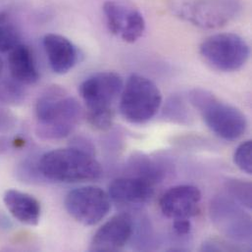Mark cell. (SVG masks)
Returning a JSON list of instances; mask_svg holds the SVG:
<instances>
[{
    "mask_svg": "<svg viewBox=\"0 0 252 252\" xmlns=\"http://www.w3.org/2000/svg\"><path fill=\"white\" fill-rule=\"evenodd\" d=\"M36 132L43 139H61L79 125L83 108L80 102L58 86L47 88L34 107Z\"/></svg>",
    "mask_w": 252,
    "mask_h": 252,
    "instance_id": "cell-1",
    "label": "cell"
},
{
    "mask_svg": "<svg viewBox=\"0 0 252 252\" xmlns=\"http://www.w3.org/2000/svg\"><path fill=\"white\" fill-rule=\"evenodd\" d=\"M37 168L45 180L63 184L94 182L102 176V168L94 154L74 146L44 153Z\"/></svg>",
    "mask_w": 252,
    "mask_h": 252,
    "instance_id": "cell-2",
    "label": "cell"
},
{
    "mask_svg": "<svg viewBox=\"0 0 252 252\" xmlns=\"http://www.w3.org/2000/svg\"><path fill=\"white\" fill-rule=\"evenodd\" d=\"M124 88L122 77L112 71L99 72L86 79L80 94L87 107V119L97 130L109 129L114 120V105Z\"/></svg>",
    "mask_w": 252,
    "mask_h": 252,
    "instance_id": "cell-3",
    "label": "cell"
},
{
    "mask_svg": "<svg viewBox=\"0 0 252 252\" xmlns=\"http://www.w3.org/2000/svg\"><path fill=\"white\" fill-rule=\"evenodd\" d=\"M190 104L198 111L207 126L226 140L240 138L248 127L244 113L222 101L214 94L203 89H193L189 94Z\"/></svg>",
    "mask_w": 252,
    "mask_h": 252,
    "instance_id": "cell-4",
    "label": "cell"
},
{
    "mask_svg": "<svg viewBox=\"0 0 252 252\" xmlns=\"http://www.w3.org/2000/svg\"><path fill=\"white\" fill-rule=\"evenodd\" d=\"M170 9L197 28L217 30L240 16L244 5L242 0H170Z\"/></svg>",
    "mask_w": 252,
    "mask_h": 252,
    "instance_id": "cell-5",
    "label": "cell"
},
{
    "mask_svg": "<svg viewBox=\"0 0 252 252\" xmlns=\"http://www.w3.org/2000/svg\"><path fill=\"white\" fill-rule=\"evenodd\" d=\"M162 104V94L150 79L132 74L124 85L120 95V112L131 124L150 121Z\"/></svg>",
    "mask_w": 252,
    "mask_h": 252,
    "instance_id": "cell-6",
    "label": "cell"
},
{
    "mask_svg": "<svg viewBox=\"0 0 252 252\" xmlns=\"http://www.w3.org/2000/svg\"><path fill=\"white\" fill-rule=\"evenodd\" d=\"M199 53L213 69L231 73L240 70L248 62L251 49L241 35L221 32L205 38L199 46Z\"/></svg>",
    "mask_w": 252,
    "mask_h": 252,
    "instance_id": "cell-7",
    "label": "cell"
},
{
    "mask_svg": "<svg viewBox=\"0 0 252 252\" xmlns=\"http://www.w3.org/2000/svg\"><path fill=\"white\" fill-rule=\"evenodd\" d=\"M210 218L215 227L238 245H250L252 242L251 215L244 207L229 196H215L209 207Z\"/></svg>",
    "mask_w": 252,
    "mask_h": 252,
    "instance_id": "cell-8",
    "label": "cell"
},
{
    "mask_svg": "<svg viewBox=\"0 0 252 252\" xmlns=\"http://www.w3.org/2000/svg\"><path fill=\"white\" fill-rule=\"evenodd\" d=\"M68 214L84 226H94L101 222L111 209L108 192L95 186L77 188L65 198Z\"/></svg>",
    "mask_w": 252,
    "mask_h": 252,
    "instance_id": "cell-9",
    "label": "cell"
},
{
    "mask_svg": "<svg viewBox=\"0 0 252 252\" xmlns=\"http://www.w3.org/2000/svg\"><path fill=\"white\" fill-rule=\"evenodd\" d=\"M102 9L111 33L126 43H133L142 36L145 20L133 4L122 0H109L103 4Z\"/></svg>",
    "mask_w": 252,
    "mask_h": 252,
    "instance_id": "cell-10",
    "label": "cell"
},
{
    "mask_svg": "<svg viewBox=\"0 0 252 252\" xmlns=\"http://www.w3.org/2000/svg\"><path fill=\"white\" fill-rule=\"evenodd\" d=\"M134 231L132 217L128 213H120L105 222L94 234L90 251L114 252L122 251L131 239Z\"/></svg>",
    "mask_w": 252,
    "mask_h": 252,
    "instance_id": "cell-11",
    "label": "cell"
},
{
    "mask_svg": "<svg viewBox=\"0 0 252 252\" xmlns=\"http://www.w3.org/2000/svg\"><path fill=\"white\" fill-rule=\"evenodd\" d=\"M201 200L200 190L190 185L176 186L168 189L160 199V208L167 218L189 219L194 216Z\"/></svg>",
    "mask_w": 252,
    "mask_h": 252,
    "instance_id": "cell-12",
    "label": "cell"
},
{
    "mask_svg": "<svg viewBox=\"0 0 252 252\" xmlns=\"http://www.w3.org/2000/svg\"><path fill=\"white\" fill-rule=\"evenodd\" d=\"M153 193V184L134 176L115 179L110 184L108 190L111 200L126 206L144 204L151 199Z\"/></svg>",
    "mask_w": 252,
    "mask_h": 252,
    "instance_id": "cell-13",
    "label": "cell"
},
{
    "mask_svg": "<svg viewBox=\"0 0 252 252\" xmlns=\"http://www.w3.org/2000/svg\"><path fill=\"white\" fill-rule=\"evenodd\" d=\"M43 48L52 71L58 75L70 72L79 61V50L67 37L47 33L42 39Z\"/></svg>",
    "mask_w": 252,
    "mask_h": 252,
    "instance_id": "cell-14",
    "label": "cell"
},
{
    "mask_svg": "<svg viewBox=\"0 0 252 252\" xmlns=\"http://www.w3.org/2000/svg\"><path fill=\"white\" fill-rule=\"evenodd\" d=\"M3 202L9 213L20 223L28 226H36L41 215L39 201L30 193L7 189L3 194Z\"/></svg>",
    "mask_w": 252,
    "mask_h": 252,
    "instance_id": "cell-15",
    "label": "cell"
},
{
    "mask_svg": "<svg viewBox=\"0 0 252 252\" xmlns=\"http://www.w3.org/2000/svg\"><path fill=\"white\" fill-rule=\"evenodd\" d=\"M8 66L11 78L23 86H32L38 82L39 72L31 48L19 43L9 53Z\"/></svg>",
    "mask_w": 252,
    "mask_h": 252,
    "instance_id": "cell-16",
    "label": "cell"
},
{
    "mask_svg": "<svg viewBox=\"0 0 252 252\" xmlns=\"http://www.w3.org/2000/svg\"><path fill=\"white\" fill-rule=\"evenodd\" d=\"M128 165L131 172L130 176L144 179L153 185L161 182L164 178L165 173L162 166L147 155L141 153L133 155Z\"/></svg>",
    "mask_w": 252,
    "mask_h": 252,
    "instance_id": "cell-17",
    "label": "cell"
},
{
    "mask_svg": "<svg viewBox=\"0 0 252 252\" xmlns=\"http://www.w3.org/2000/svg\"><path fill=\"white\" fill-rule=\"evenodd\" d=\"M20 32L12 16L0 11V52H10L20 41Z\"/></svg>",
    "mask_w": 252,
    "mask_h": 252,
    "instance_id": "cell-18",
    "label": "cell"
},
{
    "mask_svg": "<svg viewBox=\"0 0 252 252\" xmlns=\"http://www.w3.org/2000/svg\"><path fill=\"white\" fill-rule=\"evenodd\" d=\"M228 196L243 207L251 210L252 208V186L251 182L238 179L227 180L225 184Z\"/></svg>",
    "mask_w": 252,
    "mask_h": 252,
    "instance_id": "cell-19",
    "label": "cell"
},
{
    "mask_svg": "<svg viewBox=\"0 0 252 252\" xmlns=\"http://www.w3.org/2000/svg\"><path fill=\"white\" fill-rule=\"evenodd\" d=\"M24 86L14 81H4L0 84V103L4 105L20 104L25 98Z\"/></svg>",
    "mask_w": 252,
    "mask_h": 252,
    "instance_id": "cell-20",
    "label": "cell"
},
{
    "mask_svg": "<svg viewBox=\"0 0 252 252\" xmlns=\"http://www.w3.org/2000/svg\"><path fill=\"white\" fill-rule=\"evenodd\" d=\"M234 162L243 172L252 174V140L241 143L235 151Z\"/></svg>",
    "mask_w": 252,
    "mask_h": 252,
    "instance_id": "cell-21",
    "label": "cell"
},
{
    "mask_svg": "<svg viewBox=\"0 0 252 252\" xmlns=\"http://www.w3.org/2000/svg\"><path fill=\"white\" fill-rule=\"evenodd\" d=\"M164 112H166L172 119L181 120L187 118V108L184 104V101L177 96L171 97L168 100Z\"/></svg>",
    "mask_w": 252,
    "mask_h": 252,
    "instance_id": "cell-22",
    "label": "cell"
},
{
    "mask_svg": "<svg viewBox=\"0 0 252 252\" xmlns=\"http://www.w3.org/2000/svg\"><path fill=\"white\" fill-rule=\"evenodd\" d=\"M242 251L243 249L240 248V246L233 245V244H228L225 245L224 242L222 241H217V240H211L202 246V251L204 252H233V251Z\"/></svg>",
    "mask_w": 252,
    "mask_h": 252,
    "instance_id": "cell-23",
    "label": "cell"
},
{
    "mask_svg": "<svg viewBox=\"0 0 252 252\" xmlns=\"http://www.w3.org/2000/svg\"><path fill=\"white\" fill-rule=\"evenodd\" d=\"M173 231L178 237H187L190 234L191 224L189 219H176L173 223Z\"/></svg>",
    "mask_w": 252,
    "mask_h": 252,
    "instance_id": "cell-24",
    "label": "cell"
},
{
    "mask_svg": "<svg viewBox=\"0 0 252 252\" xmlns=\"http://www.w3.org/2000/svg\"><path fill=\"white\" fill-rule=\"evenodd\" d=\"M15 126V117L5 111H0V132L10 131Z\"/></svg>",
    "mask_w": 252,
    "mask_h": 252,
    "instance_id": "cell-25",
    "label": "cell"
},
{
    "mask_svg": "<svg viewBox=\"0 0 252 252\" xmlns=\"http://www.w3.org/2000/svg\"><path fill=\"white\" fill-rule=\"evenodd\" d=\"M3 69H4V64H3V61H2V59L0 58V77H1V75H2Z\"/></svg>",
    "mask_w": 252,
    "mask_h": 252,
    "instance_id": "cell-26",
    "label": "cell"
}]
</instances>
